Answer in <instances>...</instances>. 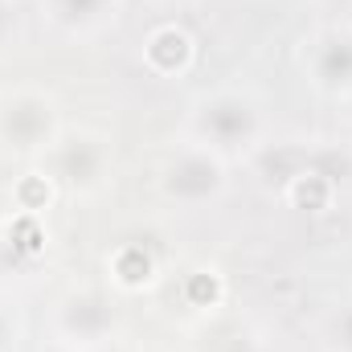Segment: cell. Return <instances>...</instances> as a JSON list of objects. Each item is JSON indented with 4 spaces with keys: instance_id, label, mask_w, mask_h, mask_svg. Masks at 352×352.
Here are the masks:
<instances>
[{
    "instance_id": "obj_1",
    "label": "cell",
    "mask_w": 352,
    "mask_h": 352,
    "mask_svg": "<svg viewBox=\"0 0 352 352\" xmlns=\"http://www.w3.org/2000/svg\"><path fill=\"white\" fill-rule=\"evenodd\" d=\"M188 135L221 156H250L266 144V111L258 94L238 87L205 90L188 102Z\"/></svg>"
},
{
    "instance_id": "obj_2",
    "label": "cell",
    "mask_w": 352,
    "mask_h": 352,
    "mask_svg": "<svg viewBox=\"0 0 352 352\" xmlns=\"http://www.w3.org/2000/svg\"><path fill=\"white\" fill-rule=\"evenodd\" d=\"M234 176H230V156L205 148V144H184L180 152L168 156V164L160 168V197L176 209H213L226 201Z\"/></svg>"
},
{
    "instance_id": "obj_3",
    "label": "cell",
    "mask_w": 352,
    "mask_h": 352,
    "mask_svg": "<svg viewBox=\"0 0 352 352\" xmlns=\"http://www.w3.org/2000/svg\"><path fill=\"white\" fill-rule=\"evenodd\" d=\"M62 111L50 90L21 87L0 98V148L21 160H45L62 135Z\"/></svg>"
},
{
    "instance_id": "obj_4",
    "label": "cell",
    "mask_w": 352,
    "mask_h": 352,
    "mask_svg": "<svg viewBox=\"0 0 352 352\" xmlns=\"http://www.w3.org/2000/svg\"><path fill=\"white\" fill-rule=\"evenodd\" d=\"M123 328V316H119V303L98 291V287H82V291H66L58 303H54V316H50V336L54 344L66 352H102L115 344Z\"/></svg>"
},
{
    "instance_id": "obj_5",
    "label": "cell",
    "mask_w": 352,
    "mask_h": 352,
    "mask_svg": "<svg viewBox=\"0 0 352 352\" xmlns=\"http://www.w3.org/2000/svg\"><path fill=\"white\" fill-rule=\"evenodd\" d=\"M111 164H115V152H111V140L102 131H90V127H78V131H62L58 144L50 148L45 156V173L54 184H62L66 192L74 197H90L107 184L111 176Z\"/></svg>"
},
{
    "instance_id": "obj_6",
    "label": "cell",
    "mask_w": 352,
    "mask_h": 352,
    "mask_svg": "<svg viewBox=\"0 0 352 352\" xmlns=\"http://www.w3.org/2000/svg\"><path fill=\"white\" fill-rule=\"evenodd\" d=\"M303 74L324 98L352 94V25H328L303 41Z\"/></svg>"
},
{
    "instance_id": "obj_7",
    "label": "cell",
    "mask_w": 352,
    "mask_h": 352,
    "mask_svg": "<svg viewBox=\"0 0 352 352\" xmlns=\"http://www.w3.org/2000/svg\"><path fill=\"white\" fill-rule=\"evenodd\" d=\"M140 58L156 78H184L192 70V62H197V41H192V33L184 25L160 21V25H152L144 33Z\"/></svg>"
},
{
    "instance_id": "obj_8",
    "label": "cell",
    "mask_w": 352,
    "mask_h": 352,
    "mask_svg": "<svg viewBox=\"0 0 352 352\" xmlns=\"http://www.w3.org/2000/svg\"><path fill=\"white\" fill-rule=\"evenodd\" d=\"M123 12V0H41V16L62 37H94Z\"/></svg>"
},
{
    "instance_id": "obj_9",
    "label": "cell",
    "mask_w": 352,
    "mask_h": 352,
    "mask_svg": "<svg viewBox=\"0 0 352 352\" xmlns=\"http://www.w3.org/2000/svg\"><path fill=\"white\" fill-rule=\"evenodd\" d=\"M107 270H111L115 287H123V291H144V287L156 283V258H152L144 246H135V242L119 246V250L107 258Z\"/></svg>"
},
{
    "instance_id": "obj_10",
    "label": "cell",
    "mask_w": 352,
    "mask_h": 352,
    "mask_svg": "<svg viewBox=\"0 0 352 352\" xmlns=\"http://www.w3.org/2000/svg\"><path fill=\"white\" fill-rule=\"evenodd\" d=\"M213 352H270V344H266L258 332H250V328H234V332H226L213 344Z\"/></svg>"
},
{
    "instance_id": "obj_11",
    "label": "cell",
    "mask_w": 352,
    "mask_h": 352,
    "mask_svg": "<svg viewBox=\"0 0 352 352\" xmlns=\"http://www.w3.org/2000/svg\"><path fill=\"white\" fill-rule=\"evenodd\" d=\"M328 349L332 352H352V299L328 320Z\"/></svg>"
},
{
    "instance_id": "obj_12",
    "label": "cell",
    "mask_w": 352,
    "mask_h": 352,
    "mask_svg": "<svg viewBox=\"0 0 352 352\" xmlns=\"http://www.w3.org/2000/svg\"><path fill=\"white\" fill-rule=\"evenodd\" d=\"M16 37V0H0V45Z\"/></svg>"
},
{
    "instance_id": "obj_13",
    "label": "cell",
    "mask_w": 352,
    "mask_h": 352,
    "mask_svg": "<svg viewBox=\"0 0 352 352\" xmlns=\"http://www.w3.org/2000/svg\"><path fill=\"white\" fill-rule=\"evenodd\" d=\"M8 340H12V320H8L4 307H0V352L8 349Z\"/></svg>"
},
{
    "instance_id": "obj_14",
    "label": "cell",
    "mask_w": 352,
    "mask_h": 352,
    "mask_svg": "<svg viewBox=\"0 0 352 352\" xmlns=\"http://www.w3.org/2000/svg\"><path fill=\"white\" fill-rule=\"evenodd\" d=\"M152 4H160V8H180V4H192V0H152Z\"/></svg>"
},
{
    "instance_id": "obj_15",
    "label": "cell",
    "mask_w": 352,
    "mask_h": 352,
    "mask_svg": "<svg viewBox=\"0 0 352 352\" xmlns=\"http://www.w3.org/2000/svg\"><path fill=\"white\" fill-rule=\"evenodd\" d=\"M344 107H349V115H352V94H349V98H344Z\"/></svg>"
}]
</instances>
